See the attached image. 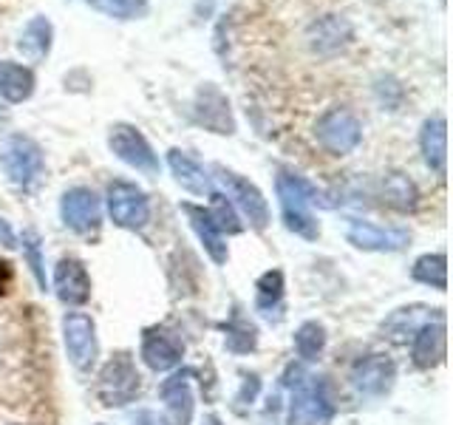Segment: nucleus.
<instances>
[{
  "label": "nucleus",
  "instance_id": "f257e3e1",
  "mask_svg": "<svg viewBox=\"0 0 453 425\" xmlns=\"http://www.w3.org/2000/svg\"><path fill=\"white\" fill-rule=\"evenodd\" d=\"M275 190L280 198V212H283V224L287 230H292L295 236H301L306 241H315L320 236V224L315 219V212L309 210V205L315 202V188L292 174H280L275 179Z\"/></svg>",
  "mask_w": 453,
  "mask_h": 425
},
{
  "label": "nucleus",
  "instance_id": "f03ea898",
  "mask_svg": "<svg viewBox=\"0 0 453 425\" xmlns=\"http://www.w3.org/2000/svg\"><path fill=\"white\" fill-rule=\"evenodd\" d=\"M142 389V377L131 360V354H113V358L103 366L96 380V400L105 408H119L136 400Z\"/></svg>",
  "mask_w": 453,
  "mask_h": 425
},
{
  "label": "nucleus",
  "instance_id": "7ed1b4c3",
  "mask_svg": "<svg viewBox=\"0 0 453 425\" xmlns=\"http://www.w3.org/2000/svg\"><path fill=\"white\" fill-rule=\"evenodd\" d=\"M212 174H216V179L221 182V188L226 193V198H230V205L235 210H241V216H244L250 221L252 230H266L269 227V219H273V212H269V205L264 193L255 188V184L244 176H238L235 170H226L221 165L212 167Z\"/></svg>",
  "mask_w": 453,
  "mask_h": 425
},
{
  "label": "nucleus",
  "instance_id": "20e7f679",
  "mask_svg": "<svg viewBox=\"0 0 453 425\" xmlns=\"http://www.w3.org/2000/svg\"><path fill=\"white\" fill-rule=\"evenodd\" d=\"M0 165H4L12 184L28 190V188H35L37 179L42 176V151L35 139L14 134L6 139V145L0 148Z\"/></svg>",
  "mask_w": 453,
  "mask_h": 425
},
{
  "label": "nucleus",
  "instance_id": "39448f33",
  "mask_svg": "<svg viewBox=\"0 0 453 425\" xmlns=\"http://www.w3.org/2000/svg\"><path fill=\"white\" fill-rule=\"evenodd\" d=\"M315 136L320 148L332 156H346L360 145L363 125L349 108H329L315 125Z\"/></svg>",
  "mask_w": 453,
  "mask_h": 425
},
{
  "label": "nucleus",
  "instance_id": "423d86ee",
  "mask_svg": "<svg viewBox=\"0 0 453 425\" xmlns=\"http://www.w3.org/2000/svg\"><path fill=\"white\" fill-rule=\"evenodd\" d=\"M108 148L113 151L117 159L136 167L139 174H145V176L159 174V159H156L150 142L145 139V134H142L139 128L127 125V122L113 125L108 134Z\"/></svg>",
  "mask_w": 453,
  "mask_h": 425
},
{
  "label": "nucleus",
  "instance_id": "0eeeda50",
  "mask_svg": "<svg viewBox=\"0 0 453 425\" xmlns=\"http://www.w3.org/2000/svg\"><path fill=\"white\" fill-rule=\"evenodd\" d=\"M111 221L122 230H142L150 221V202L142 188L131 182H111L108 188Z\"/></svg>",
  "mask_w": 453,
  "mask_h": 425
},
{
  "label": "nucleus",
  "instance_id": "6e6552de",
  "mask_svg": "<svg viewBox=\"0 0 453 425\" xmlns=\"http://www.w3.org/2000/svg\"><path fill=\"white\" fill-rule=\"evenodd\" d=\"M334 414V406L326 394V386L315 377L297 380L289 400V425H323Z\"/></svg>",
  "mask_w": 453,
  "mask_h": 425
},
{
  "label": "nucleus",
  "instance_id": "1a4fd4ad",
  "mask_svg": "<svg viewBox=\"0 0 453 425\" xmlns=\"http://www.w3.org/2000/svg\"><path fill=\"white\" fill-rule=\"evenodd\" d=\"M63 344L71 366L80 368V372H88L99 354L96 326L91 315H85V312H68L63 318Z\"/></svg>",
  "mask_w": 453,
  "mask_h": 425
},
{
  "label": "nucleus",
  "instance_id": "9d476101",
  "mask_svg": "<svg viewBox=\"0 0 453 425\" xmlns=\"http://www.w3.org/2000/svg\"><path fill=\"white\" fill-rule=\"evenodd\" d=\"M60 216L68 230L91 233L103 221V202L91 188H71L60 198Z\"/></svg>",
  "mask_w": 453,
  "mask_h": 425
},
{
  "label": "nucleus",
  "instance_id": "9b49d317",
  "mask_svg": "<svg viewBox=\"0 0 453 425\" xmlns=\"http://www.w3.org/2000/svg\"><path fill=\"white\" fill-rule=\"evenodd\" d=\"M396 380V366L388 354H368L351 368V386L365 397H382Z\"/></svg>",
  "mask_w": 453,
  "mask_h": 425
},
{
  "label": "nucleus",
  "instance_id": "f8f14e48",
  "mask_svg": "<svg viewBox=\"0 0 453 425\" xmlns=\"http://www.w3.org/2000/svg\"><path fill=\"white\" fill-rule=\"evenodd\" d=\"M346 238L349 244L368 252H396L411 241L408 230H403V227H377L368 221H351Z\"/></svg>",
  "mask_w": 453,
  "mask_h": 425
},
{
  "label": "nucleus",
  "instance_id": "ddd939ff",
  "mask_svg": "<svg viewBox=\"0 0 453 425\" xmlns=\"http://www.w3.org/2000/svg\"><path fill=\"white\" fill-rule=\"evenodd\" d=\"M193 113H196V120L212 134H221V136L235 134V120L230 113V103H226V97L216 89V85L207 82L204 89H198Z\"/></svg>",
  "mask_w": 453,
  "mask_h": 425
},
{
  "label": "nucleus",
  "instance_id": "4468645a",
  "mask_svg": "<svg viewBox=\"0 0 453 425\" xmlns=\"http://www.w3.org/2000/svg\"><path fill=\"white\" fill-rule=\"evenodd\" d=\"M54 292L65 306H82L91 298V278L80 259H63L54 269Z\"/></svg>",
  "mask_w": 453,
  "mask_h": 425
},
{
  "label": "nucleus",
  "instance_id": "2eb2a0df",
  "mask_svg": "<svg viewBox=\"0 0 453 425\" xmlns=\"http://www.w3.org/2000/svg\"><path fill=\"white\" fill-rule=\"evenodd\" d=\"M184 358V346L165 329H148L142 335V360L150 372H170Z\"/></svg>",
  "mask_w": 453,
  "mask_h": 425
},
{
  "label": "nucleus",
  "instance_id": "dca6fc26",
  "mask_svg": "<svg viewBox=\"0 0 453 425\" xmlns=\"http://www.w3.org/2000/svg\"><path fill=\"white\" fill-rule=\"evenodd\" d=\"M448 354V329L445 318L436 315L434 321L422 323L414 335V363L419 368H434L445 360Z\"/></svg>",
  "mask_w": 453,
  "mask_h": 425
},
{
  "label": "nucleus",
  "instance_id": "f3484780",
  "mask_svg": "<svg viewBox=\"0 0 453 425\" xmlns=\"http://www.w3.org/2000/svg\"><path fill=\"white\" fill-rule=\"evenodd\" d=\"M193 372H176L162 382V400L167 406L165 425H190L193 420V391H190Z\"/></svg>",
  "mask_w": 453,
  "mask_h": 425
},
{
  "label": "nucleus",
  "instance_id": "a211bd4d",
  "mask_svg": "<svg viewBox=\"0 0 453 425\" xmlns=\"http://www.w3.org/2000/svg\"><path fill=\"white\" fill-rule=\"evenodd\" d=\"M419 151H422L425 165H428L436 176H445V167H448V122H445V117H431L422 122Z\"/></svg>",
  "mask_w": 453,
  "mask_h": 425
},
{
  "label": "nucleus",
  "instance_id": "6ab92c4d",
  "mask_svg": "<svg viewBox=\"0 0 453 425\" xmlns=\"http://www.w3.org/2000/svg\"><path fill=\"white\" fill-rule=\"evenodd\" d=\"M181 210H184V216L190 219L193 233L198 236V241H202V247L207 250L210 259L216 261L219 267L226 264V259H230V250H226V241H224L221 230L212 224L210 212L204 207H196V205H181Z\"/></svg>",
  "mask_w": 453,
  "mask_h": 425
},
{
  "label": "nucleus",
  "instance_id": "aec40b11",
  "mask_svg": "<svg viewBox=\"0 0 453 425\" xmlns=\"http://www.w3.org/2000/svg\"><path fill=\"white\" fill-rule=\"evenodd\" d=\"M51 40H54V26L49 18H32L26 23L23 35L18 40V51L26 57V60L40 63L46 60L51 51Z\"/></svg>",
  "mask_w": 453,
  "mask_h": 425
},
{
  "label": "nucleus",
  "instance_id": "412c9836",
  "mask_svg": "<svg viewBox=\"0 0 453 425\" xmlns=\"http://www.w3.org/2000/svg\"><path fill=\"white\" fill-rule=\"evenodd\" d=\"M167 165H170V170H173L176 182L181 184L184 190L198 193V196L210 190V176L204 174V167L198 165L190 153L173 148V151L167 153Z\"/></svg>",
  "mask_w": 453,
  "mask_h": 425
},
{
  "label": "nucleus",
  "instance_id": "4be33fe9",
  "mask_svg": "<svg viewBox=\"0 0 453 425\" xmlns=\"http://www.w3.org/2000/svg\"><path fill=\"white\" fill-rule=\"evenodd\" d=\"M35 94V74L32 68L20 63H0V97L6 103H26Z\"/></svg>",
  "mask_w": 453,
  "mask_h": 425
},
{
  "label": "nucleus",
  "instance_id": "5701e85b",
  "mask_svg": "<svg viewBox=\"0 0 453 425\" xmlns=\"http://www.w3.org/2000/svg\"><path fill=\"white\" fill-rule=\"evenodd\" d=\"M417 283H425V287L445 292L448 290V259L445 252H428V255H419L414 261V269H411Z\"/></svg>",
  "mask_w": 453,
  "mask_h": 425
},
{
  "label": "nucleus",
  "instance_id": "b1692460",
  "mask_svg": "<svg viewBox=\"0 0 453 425\" xmlns=\"http://www.w3.org/2000/svg\"><path fill=\"white\" fill-rule=\"evenodd\" d=\"M283 301V273L280 269H269L255 283V306L261 315L273 318V309H278Z\"/></svg>",
  "mask_w": 453,
  "mask_h": 425
},
{
  "label": "nucleus",
  "instance_id": "393cba45",
  "mask_svg": "<svg viewBox=\"0 0 453 425\" xmlns=\"http://www.w3.org/2000/svg\"><path fill=\"white\" fill-rule=\"evenodd\" d=\"M326 349V329L318 321H306L295 332V352L303 360H318Z\"/></svg>",
  "mask_w": 453,
  "mask_h": 425
},
{
  "label": "nucleus",
  "instance_id": "a878e982",
  "mask_svg": "<svg viewBox=\"0 0 453 425\" xmlns=\"http://www.w3.org/2000/svg\"><path fill=\"white\" fill-rule=\"evenodd\" d=\"M224 332H226L224 346H226V352H233V354H247V352H252L255 346H258V329H255V326L247 318H241V315H235L230 323H226Z\"/></svg>",
  "mask_w": 453,
  "mask_h": 425
},
{
  "label": "nucleus",
  "instance_id": "bb28decb",
  "mask_svg": "<svg viewBox=\"0 0 453 425\" xmlns=\"http://www.w3.org/2000/svg\"><path fill=\"white\" fill-rule=\"evenodd\" d=\"M431 318H419V312L417 306H411V309H400V312H394V315L388 318V323L382 326V337H391L394 344H405L408 337H414L417 329L422 323H428Z\"/></svg>",
  "mask_w": 453,
  "mask_h": 425
},
{
  "label": "nucleus",
  "instance_id": "cd10ccee",
  "mask_svg": "<svg viewBox=\"0 0 453 425\" xmlns=\"http://www.w3.org/2000/svg\"><path fill=\"white\" fill-rule=\"evenodd\" d=\"M382 193H386L388 205H394L396 210H414L419 198L417 184L403 174H388L386 182H382Z\"/></svg>",
  "mask_w": 453,
  "mask_h": 425
},
{
  "label": "nucleus",
  "instance_id": "c85d7f7f",
  "mask_svg": "<svg viewBox=\"0 0 453 425\" xmlns=\"http://www.w3.org/2000/svg\"><path fill=\"white\" fill-rule=\"evenodd\" d=\"M207 212H210L212 224H216L219 230H221V236H224V233L235 236V233L244 230V224L238 221L235 207L230 205V198H226L224 193H212V196H210V210H207Z\"/></svg>",
  "mask_w": 453,
  "mask_h": 425
},
{
  "label": "nucleus",
  "instance_id": "c756f323",
  "mask_svg": "<svg viewBox=\"0 0 453 425\" xmlns=\"http://www.w3.org/2000/svg\"><path fill=\"white\" fill-rule=\"evenodd\" d=\"M315 32H318V40L315 46L320 51L326 49H340L349 37V23L346 20H337V18H326L320 23H315Z\"/></svg>",
  "mask_w": 453,
  "mask_h": 425
},
{
  "label": "nucleus",
  "instance_id": "7c9ffc66",
  "mask_svg": "<svg viewBox=\"0 0 453 425\" xmlns=\"http://www.w3.org/2000/svg\"><path fill=\"white\" fill-rule=\"evenodd\" d=\"M94 6L117 20H136L148 14V0H94Z\"/></svg>",
  "mask_w": 453,
  "mask_h": 425
},
{
  "label": "nucleus",
  "instance_id": "2f4dec72",
  "mask_svg": "<svg viewBox=\"0 0 453 425\" xmlns=\"http://www.w3.org/2000/svg\"><path fill=\"white\" fill-rule=\"evenodd\" d=\"M23 252L28 259V267H32V275L37 281L40 290H46V269H42V252H40V238L35 230L23 233Z\"/></svg>",
  "mask_w": 453,
  "mask_h": 425
},
{
  "label": "nucleus",
  "instance_id": "473e14b6",
  "mask_svg": "<svg viewBox=\"0 0 453 425\" xmlns=\"http://www.w3.org/2000/svg\"><path fill=\"white\" fill-rule=\"evenodd\" d=\"M0 244H4V247H18V236H14V230H12V227H9V221L4 219V216H0Z\"/></svg>",
  "mask_w": 453,
  "mask_h": 425
},
{
  "label": "nucleus",
  "instance_id": "72a5a7b5",
  "mask_svg": "<svg viewBox=\"0 0 453 425\" xmlns=\"http://www.w3.org/2000/svg\"><path fill=\"white\" fill-rule=\"evenodd\" d=\"M258 389H261V380L255 377V375H250L247 382H244V389H241V394H238V403L244 400V397H250V403H252V400H255V394H258Z\"/></svg>",
  "mask_w": 453,
  "mask_h": 425
},
{
  "label": "nucleus",
  "instance_id": "f704fd0d",
  "mask_svg": "<svg viewBox=\"0 0 453 425\" xmlns=\"http://www.w3.org/2000/svg\"><path fill=\"white\" fill-rule=\"evenodd\" d=\"M14 425H20V422H14Z\"/></svg>",
  "mask_w": 453,
  "mask_h": 425
},
{
  "label": "nucleus",
  "instance_id": "c9c22d12",
  "mask_svg": "<svg viewBox=\"0 0 453 425\" xmlns=\"http://www.w3.org/2000/svg\"><path fill=\"white\" fill-rule=\"evenodd\" d=\"M91 4H94V0H91Z\"/></svg>",
  "mask_w": 453,
  "mask_h": 425
},
{
  "label": "nucleus",
  "instance_id": "e433bc0d",
  "mask_svg": "<svg viewBox=\"0 0 453 425\" xmlns=\"http://www.w3.org/2000/svg\"><path fill=\"white\" fill-rule=\"evenodd\" d=\"M99 425H103V422H99Z\"/></svg>",
  "mask_w": 453,
  "mask_h": 425
}]
</instances>
